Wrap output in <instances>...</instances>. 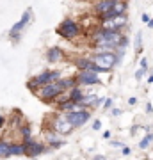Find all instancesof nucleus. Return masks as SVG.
<instances>
[{"mask_svg": "<svg viewBox=\"0 0 153 160\" xmlns=\"http://www.w3.org/2000/svg\"><path fill=\"white\" fill-rule=\"evenodd\" d=\"M4 125V118H0V126Z\"/></svg>", "mask_w": 153, "mask_h": 160, "instance_id": "obj_24", "label": "nucleus"}, {"mask_svg": "<svg viewBox=\"0 0 153 160\" xmlns=\"http://www.w3.org/2000/svg\"><path fill=\"white\" fill-rule=\"evenodd\" d=\"M91 116H89V112H85V110H79V112H69L68 116H66V119H68V123L71 126H82L85 123V121L89 119Z\"/></svg>", "mask_w": 153, "mask_h": 160, "instance_id": "obj_5", "label": "nucleus"}, {"mask_svg": "<svg viewBox=\"0 0 153 160\" xmlns=\"http://www.w3.org/2000/svg\"><path fill=\"white\" fill-rule=\"evenodd\" d=\"M46 59H48V62H57V61L63 59V52L59 50L57 46H52L48 50V53H46Z\"/></svg>", "mask_w": 153, "mask_h": 160, "instance_id": "obj_10", "label": "nucleus"}, {"mask_svg": "<svg viewBox=\"0 0 153 160\" xmlns=\"http://www.w3.org/2000/svg\"><path fill=\"white\" fill-rule=\"evenodd\" d=\"M9 153L11 155H23L25 153V144H11L9 146Z\"/></svg>", "mask_w": 153, "mask_h": 160, "instance_id": "obj_13", "label": "nucleus"}, {"mask_svg": "<svg viewBox=\"0 0 153 160\" xmlns=\"http://www.w3.org/2000/svg\"><path fill=\"white\" fill-rule=\"evenodd\" d=\"M141 68H142V69H146V68H148V62H146V59H142V61H141Z\"/></svg>", "mask_w": 153, "mask_h": 160, "instance_id": "obj_21", "label": "nucleus"}, {"mask_svg": "<svg viewBox=\"0 0 153 160\" xmlns=\"http://www.w3.org/2000/svg\"><path fill=\"white\" fill-rule=\"evenodd\" d=\"M93 62L96 64V66H100L103 71H107V69H110L114 64L118 62V57L114 53H110V52H100L98 55L93 57Z\"/></svg>", "mask_w": 153, "mask_h": 160, "instance_id": "obj_2", "label": "nucleus"}, {"mask_svg": "<svg viewBox=\"0 0 153 160\" xmlns=\"http://www.w3.org/2000/svg\"><path fill=\"white\" fill-rule=\"evenodd\" d=\"M144 160H148V158H144Z\"/></svg>", "mask_w": 153, "mask_h": 160, "instance_id": "obj_26", "label": "nucleus"}, {"mask_svg": "<svg viewBox=\"0 0 153 160\" xmlns=\"http://www.w3.org/2000/svg\"><path fill=\"white\" fill-rule=\"evenodd\" d=\"M30 12H32V11H30V9H27V11L23 12L22 20H20L18 23H14V27L11 29V36H13V38H16V36L20 34V30H22L23 27H25V25L28 23V20H30Z\"/></svg>", "mask_w": 153, "mask_h": 160, "instance_id": "obj_6", "label": "nucleus"}, {"mask_svg": "<svg viewBox=\"0 0 153 160\" xmlns=\"http://www.w3.org/2000/svg\"><path fill=\"white\" fill-rule=\"evenodd\" d=\"M150 27H153V20H150Z\"/></svg>", "mask_w": 153, "mask_h": 160, "instance_id": "obj_25", "label": "nucleus"}, {"mask_svg": "<svg viewBox=\"0 0 153 160\" xmlns=\"http://www.w3.org/2000/svg\"><path fill=\"white\" fill-rule=\"evenodd\" d=\"M142 71H144V69H139V71L135 73V78H137V80H141V78H142Z\"/></svg>", "mask_w": 153, "mask_h": 160, "instance_id": "obj_18", "label": "nucleus"}, {"mask_svg": "<svg viewBox=\"0 0 153 160\" xmlns=\"http://www.w3.org/2000/svg\"><path fill=\"white\" fill-rule=\"evenodd\" d=\"M45 151V146L39 142H30V141H27L25 142V153L28 155V157H36V155H39Z\"/></svg>", "mask_w": 153, "mask_h": 160, "instance_id": "obj_7", "label": "nucleus"}, {"mask_svg": "<svg viewBox=\"0 0 153 160\" xmlns=\"http://www.w3.org/2000/svg\"><path fill=\"white\" fill-rule=\"evenodd\" d=\"M114 2H116V0H100V2L96 4V11L100 12V14L110 11V9H112V6H114Z\"/></svg>", "mask_w": 153, "mask_h": 160, "instance_id": "obj_11", "label": "nucleus"}, {"mask_svg": "<svg viewBox=\"0 0 153 160\" xmlns=\"http://www.w3.org/2000/svg\"><path fill=\"white\" fill-rule=\"evenodd\" d=\"M82 96H84V94H82V91H80V89H77V87H73V89H71V94H69V102L79 103L80 100H82Z\"/></svg>", "mask_w": 153, "mask_h": 160, "instance_id": "obj_14", "label": "nucleus"}, {"mask_svg": "<svg viewBox=\"0 0 153 160\" xmlns=\"http://www.w3.org/2000/svg\"><path fill=\"white\" fill-rule=\"evenodd\" d=\"M110 105H112V100H110V98H107V100H105V109H109Z\"/></svg>", "mask_w": 153, "mask_h": 160, "instance_id": "obj_19", "label": "nucleus"}, {"mask_svg": "<svg viewBox=\"0 0 153 160\" xmlns=\"http://www.w3.org/2000/svg\"><path fill=\"white\" fill-rule=\"evenodd\" d=\"M54 128H55L57 133H69V132L73 130V126L68 123L66 118H59V119L54 123Z\"/></svg>", "mask_w": 153, "mask_h": 160, "instance_id": "obj_9", "label": "nucleus"}, {"mask_svg": "<svg viewBox=\"0 0 153 160\" xmlns=\"http://www.w3.org/2000/svg\"><path fill=\"white\" fill-rule=\"evenodd\" d=\"M77 80H79L80 84H98V82H100L94 71H80Z\"/></svg>", "mask_w": 153, "mask_h": 160, "instance_id": "obj_8", "label": "nucleus"}, {"mask_svg": "<svg viewBox=\"0 0 153 160\" xmlns=\"http://www.w3.org/2000/svg\"><path fill=\"white\" fill-rule=\"evenodd\" d=\"M63 91H66L64 82H63V80H55V82L45 84V86L38 91V96H39L43 102H50V100H54L55 96H59Z\"/></svg>", "mask_w": 153, "mask_h": 160, "instance_id": "obj_1", "label": "nucleus"}, {"mask_svg": "<svg viewBox=\"0 0 153 160\" xmlns=\"http://www.w3.org/2000/svg\"><path fill=\"white\" fill-rule=\"evenodd\" d=\"M128 103H130V105H135L137 100H135V98H130V100H128Z\"/></svg>", "mask_w": 153, "mask_h": 160, "instance_id": "obj_22", "label": "nucleus"}, {"mask_svg": "<svg viewBox=\"0 0 153 160\" xmlns=\"http://www.w3.org/2000/svg\"><path fill=\"white\" fill-rule=\"evenodd\" d=\"M151 141H153V135H146V137L141 141V144H139V146H141V148H148V144L151 142Z\"/></svg>", "mask_w": 153, "mask_h": 160, "instance_id": "obj_15", "label": "nucleus"}, {"mask_svg": "<svg viewBox=\"0 0 153 160\" xmlns=\"http://www.w3.org/2000/svg\"><path fill=\"white\" fill-rule=\"evenodd\" d=\"M22 135L25 137V141H30V128L28 126H23L22 128Z\"/></svg>", "mask_w": 153, "mask_h": 160, "instance_id": "obj_16", "label": "nucleus"}, {"mask_svg": "<svg viewBox=\"0 0 153 160\" xmlns=\"http://www.w3.org/2000/svg\"><path fill=\"white\" fill-rule=\"evenodd\" d=\"M61 78V73L59 71H45L43 75H39V77H36L34 80H30L28 82V87H39V86H45V84H50V82H55V80ZM32 89V91H34Z\"/></svg>", "mask_w": 153, "mask_h": 160, "instance_id": "obj_3", "label": "nucleus"}, {"mask_svg": "<svg viewBox=\"0 0 153 160\" xmlns=\"http://www.w3.org/2000/svg\"><path fill=\"white\" fill-rule=\"evenodd\" d=\"M93 160H105V157H94Z\"/></svg>", "mask_w": 153, "mask_h": 160, "instance_id": "obj_23", "label": "nucleus"}, {"mask_svg": "<svg viewBox=\"0 0 153 160\" xmlns=\"http://www.w3.org/2000/svg\"><path fill=\"white\" fill-rule=\"evenodd\" d=\"M80 32V25L73 20H64L59 27V36L63 38H75Z\"/></svg>", "mask_w": 153, "mask_h": 160, "instance_id": "obj_4", "label": "nucleus"}, {"mask_svg": "<svg viewBox=\"0 0 153 160\" xmlns=\"http://www.w3.org/2000/svg\"><path fill=\"white\" fill-rule=\"evenodd\" d=\"M142 22H144V23H150V16H148L146 12H144V14H142Z\"/></svg>", "mask_w": 153, "mask_h": 160, "instance_id": "obj_20", "label": "nucleus"}, {"mask_svg": "<svg viewBox=\"0 0 153 160\" xmlns=\"http://www.w3.org/2000/svg\"><path fill=\"white\" fill-rule=\"evenodd\" d=\"M93 128H94V130H100V128H102V123H100V121H94V123H93Z\"/></svg>", "mask_w": 153, "mask_h": 160, "instance_id": "obj_17", "label": "nucleus"}, {"mask_svg": "<svg viewBox=\"0 0 153 160\" xmlns=\"http://www.w3.org/2000/svg\"><path fill=\"white\" fill-rule=\"evenodd\" d=\"M125 9H126V4L125 2H114V6H112V12L116 14V16H119V14H125Z\"/></svg>", "mask_w": 153, "mask_h": 160, "instance_id": "obj_12", "label": "nucleus"}]
</instances>
